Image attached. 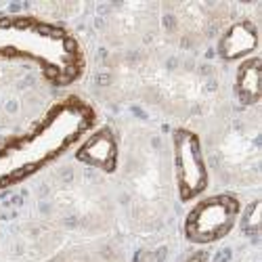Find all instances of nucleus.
Masks as SVG:
<instances>
[{
	"instance_id": "nucleus-6",
	"label": "nucleus",
	"mask_w": 262,
	"mask_h": 262,
	"mask_svg": "<svg viewBox=\"0 0 262 262\" xmlns=\"http://www.w3.org/2000/svg\"><path fill=\"white\" fill-rule=\"evenodd\" d=\"M258 49V28L252 21H235L218 40V55L225 61H244Z\"/></svg>"
},
{
	"instance_id": "nucleus-5",
	"label": "nucleus",
	"mask_w": 262,
	"mask_h": 262,
	"mask_svg": "<svg viewBox=\"0 0 262 262\" xmlns=\"http://www.w3.org/2000/svg\"><path fill=\"white\" fill-rule=\"evenodd\" d=\"M76 162L114 174L120 166V145L116 133L109 126H99L86 135L74 149Z\"/></svg>"
},
{
	"instance_id": "nucleus-4",
	"label": "nucleus",
	"mask_w": 262,
	"mask_h": 262,
	"mask_svg": "<svg viewBox=\"0 0 262 262\" xmlns=\"http://www.w3.org/2000/svg\"><path fill=\"white\" fill-rule=\"evenodd\" d=\"M172 164L174 183L183 204L200 200L210 187V172L204 158L200 135L191 128L179 126L172 133Z\"/></svg>"
},
{
	"instance_id": "nucleus-7",
	"label": "nucleus",
	"mask_w": 262,
	"mask_h": 262,
	"mask_svg": "<svg viewBox=\"0 0 262 262\" xmlns=\"http://www.w3.org/2000/svg\"><path fill=\"white\" fill-rule=\"evenodd\" d=\"M235 97L244 107L258 105L262 99V61L252 55L239 61L235 72Z\"/></svg>"
},
{
	"instance_id": "nucleus-8",
	"label": "nucleus",
	"mask_w": 262,
	"mask_h": 262,
	"mask_svg": "<svg viewBox=\"0 0 262 262\" xmlns=\"http://www.w3.org/2000/svg\"><path fill=\"white\" fill-rule=\"evenodd\" d=\"M239 221H242V231L248 237H258L262 227V202L254 200L250 206H246V210L239 214Z\"/></svg>"
},
{
	"instance_id": "nucleus-2",
	"label": "nucleus",
	"mask_w": 262,
	"mask_h": 262,
	"mask_svg": "<svg viewBox=\"0 0 262 262\" xmlns=\"http://www.w3.org/2000/svg\"><path fill=\"white\" fill-rule=\"evenodd\" d=\"M0 61L28 63L57 89L76 84L86 72L78 38L65 26L36 15H0Z\"/></svg>"
},
{
	"instance_id": "nucleus-9",
	"label": "nucleus",
	"mask_w": 262,
	"mask_h": 262,
	"mask_svg": "<svg viewBox=\"0 0 262 262\" xmlns=\"http://www.w3.org/2000/svg\"><path fill=\"white\" fill-rule=\"evenodd\" d=\"M185 262H210V254L206 250H195L185 258Z\"/></svg>"
},
{
	"instance_id": "nucleus-3",
	"label": "nucleus",
	"mask_w": 262,
	"mask_h": 262,
	"mask_svg": "<svg viewBox=\"0 0 262 262\" xmlns=\"http://www.w3.org/2000/svg\"><path fill=\"white\" fill-rule=\"evenodd\" d=\"M242 210V202L233 193H214L195 200L183 223L185 239L195 246L221 242L239 223Z\"/></svg>"
},
{
	"instance_id": "nucleus-1",
	"label": "nucleus",
	"mask_w": 262,
	"mask_h": 262,
	"mask_svg": "<svg viewBox=\"0 0 262 262\" xmlns=\"http://www.w3.org/2000/svg\"><path fill=\"white\" fill-rule=\"evenodd\" d=\"M97 128V109L78 95L57 99L30 128L0 141V191L49 168Z\"/></svg>"
}]
</instances>
